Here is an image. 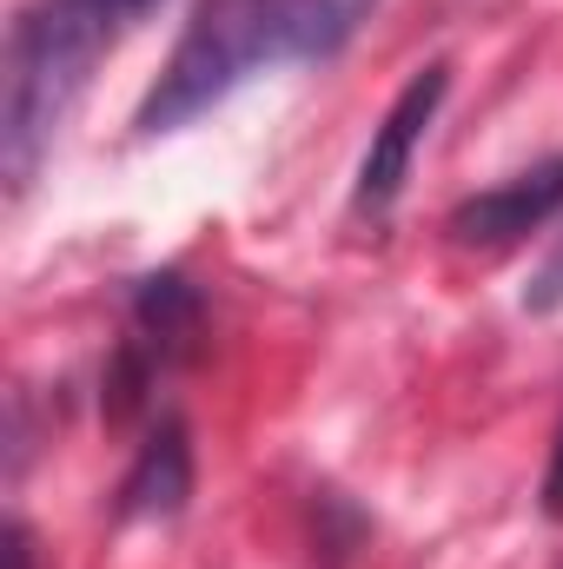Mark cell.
<instances>
[{
    "instance_id": "3957f363",
    "label": "cell",
    "mask_w": 563,
    "mask_h": 569,
    "mask_svg": "<svg viewBox=\"0 0 563 569\" xmlns=\"http://www.w3.org/2000/svg\"><path fill=\"white\" fill-rule=\"evenodd\" d=\"M444 93H451V67L431 60V67H418V73L405 80V93L385 107V120L372 127V146H365V159H358V186H352V206H358V212L385 219V212L398 206V192H405V179H412V159H418V146H424V133H431V120H437V107H444Z\"/></svg>"
},
{
    "instance_id": "ba28073f",
    "label": "cell",
    "mask_w": 563,
    "mask_h": 569,
    "mask_svg": "<svg viewBox=\"0 0 563 569\" xmlns=\"http://www.w3.org/2000/svg\"><path fill=\"white\" fill-rule=\"evenodd\" d=\"M544 517L563 523V430H557V443H551V470H544Z\"/></svg>"
},
{
    "instance_id": "6da1fadb",
    "label": "cell",
    "mask_w": 563,
    "mask_h": 569,
    "mask_svg": "<svg viewBox=\"0 0 563 569\" xmlns=\"http://www.w3.org/2000/svg\"><path fill=\"white\" fill-rule=\"evenodd\" d=\"M372 7L378 0H199L179 47L159 67V80L146 87L134 127L146 140L179 133V127L206 120L219 100H233L266 67L338 60L358 40V27L372 20Z\"/></svg>"
},
{
    "instance_id": "277c9868",
    "label": "cell",
    "mask_w": 563,
    "mask_h": 569,
    "mask_svg": "<svg viewBox=\"0 0 563 569\" xmlns=\"http://www.w3.org/2000/svg\"><path fill=\"white\" fill-rule=\"evenodd\" d=\"M557 212H563V159H544V166H531V172H517L491 192H471L444 219V232H451V246H517L524 232L551 226Z\"/></svg>"
},
{
    "instance_id": "9c48e42d",
    "label": "cell",
    "mask_w": 563,
    "mask_h": 569,
    "mask_svg": "<svg viewBox=\"0 0 563 569\" xmlns=\"http://www.w3.org/2000/svg\"><path fill=\"white\" fill-rule=\"evenodd\" d=\"M7 569H33V543L20 523H7Z\"/></svg>"
},
{
    "instance_id": "7a4b0ae2",
    "label": "cell",
    "mask_w": 563,
    "mask_h": 569,
    "mask_svg": "<svg viewBox=\"0 0 563 569\" xmlns=\"http://www.w3.org/2000/svg\"><path fill=\"white\" fill-rule=\"evenodd\" d=\"M166 0H27L7 27L0 60V172L7 192H27L60 127L73 120L93 67Z\"/></svg>"
},
{
    "instance_id": "8992f818",
    "label": "cell",
    "mask_w": 563,
    "mask_h": 569,
    "mask_svg": "<svg viewBox=\"0 0 563 569\" xmlns=\"http://www.w3.org/2000/svg\"><path fill=\"white\" fill-rule=\"evenodd\" d=\"M127 305H134V338H127L134 351H146L152 365H172V358L192 351L206 305L186 284V272H146V279H134V298Z\"/></svg>"
},
{
    "instance_id": "52a82bcc",
    "label": "cell",
    "mask_w": 563,
    "mask_h": 569,
    "mask_svg": "<svg viewBox=\"0 0 563 569\" xmlns=\"http://www.w3.org/2000/svg\"><path fill=\"white\" fill-rule=\"evenodd\" d=\"M524 311H563V239L551 246V259L524 284Z\"/></svg>"
},
{
    "instance_id": "5b68a950",
    "label": "cell",
    "mask_w": 563,
    "mask_h": 569,
    "mask_svg": "<svg viewBox=\"0 0 563 569\" xmlns=\"http://www.w3.org/2000/svg\"><path fill=\"white\" fill-rule=\"evenodd\" d=\"M186 497H192V443H186V425L166 418L140 443V457L120 483V517L127 523H166L186 510Z\"/></svg>"
}]
</instances>
